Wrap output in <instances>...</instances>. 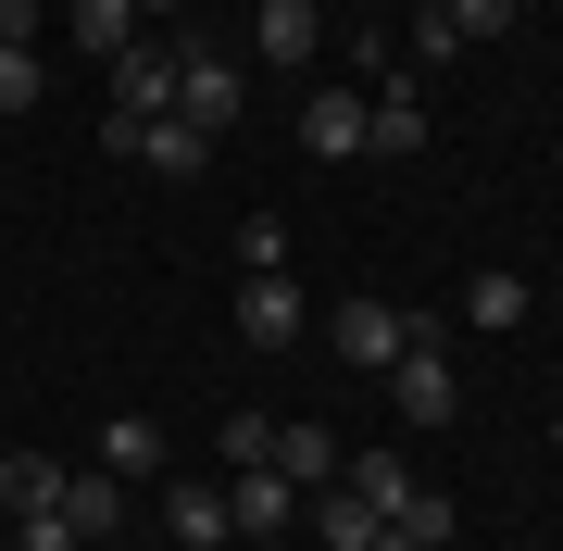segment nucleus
I'll return each mask as SVG.
<instances>
[{
	"instance_id": "12",
	"label": "nucleus",
	"mask_w": 563,
	"mask_h": 551,
	"mask_svg": "<svg viewBox=\"0 0 563 551\" xmlns=\"http://www.w3.org/2000/svg\"><path fill=\"white\" fill-rule=\"evenodd\" d=\"M451 527H463V514H451V489H426V476L388 502V551H451Z\"/></svg>"
},
{
	"instance_id": "4",
	"label": "nucleus",
	"mask_w": 563,
	"mask_h": 551,
	"mask_svg": "<svg viewBox=\"0 0 563 551\" xmlns=\"http://www.w3.org/2000/svg\"><path fill=\"white\" fill-rule=\"evenodd\" d=\"M113 113H125V125L176 113V38H163V25H151V38H125V51H113Z\"/></svg>"
},
{
	"instance_id": "2",
	"label": "nucleus",
	"mask_w": 563,
	"mask_h": 551,
	"mask_svg": "<svg viewBox=\"0 0 563 551\" xmlns=\"http://www.w3.org/2000/svg\"><path fill=\"white\" fill-rule=\"evenodd\" d=\"M239 101H251V88H239V63L201 51V38H176V113L201 125V139H225V125H239Z\"/></svg>"
},
{
	"instance_id": "17",
	"label": "nucleus",
	"mask_w": 563,
	"mask_h": 551,
	"mask_svg": "<svg viewBox=\"0 0 563 551\" xmlns=\"http://www.w3.org/2000/svg\"><path fill=\"white\" fill-rule=\"evenodd\" d=\"M101 464L113 476H163V427H151V414H113V427H101Z\"/></svg>"
},
{
	"instance_id": "7",
	"label": "nucleus",
	"mask_w": 563,
	"mask_h": 551,
	"mask_svg": "<svg viewBox=\"0 0 563 551\" xmlns=\"http://www.w3.org/2000/svg\"><path fill=\"white\" fill-rule=\"evenodd\" d=\"M225 514H239V539H288V514H301V489H288L276 464H251V476H225Z\"/></svg>"
},
{
	"instance_id": "28",
	"label": "nucleus",
	"mask_w": 563,
	"mask_h": 551,
	"mask_svg": "<svg viewBox=\"0 0 563 551\" xmlns=\"http://www.w3.org/2000/svg\"><path fill=\"white\" fill-rule=\"evenodd\" d=\"M176 13H188V0H139V25H176Z\"/></svg>"
},
{
	"instance_id": "21",
	"label": "nucleus",
	"mask_w": 563,
	"mask_h": 551,
	"mask_svg": "<svg viewBox=\"0 0 563 551\" xmlns=\"http://www.w3.org/2000/svg\"><path fill=\"white\" fill-rule=\"evenodd\" d=\"M339 476H351V489H363V502H376V514H388V502H401V489H413V476H401V451H351V464H339Z\"/></svg>"
},
{
	"instance_id": "10",
	"label": "nucleus",
	"mask_w": 563,
	"mask_h": 551,
	"mask_svg": "<svg viewBox=\"0 0 563 551\" xmlns=\"http://www.w3.org/2000/svg\"><path fill=\"white\" fill-rule=\"evenodd\" d=\"M239 339L251 351H288V339H301V288H288V276H251L239 288Z\"/></svg>"
},
{
	"instance_id": "22",
	"label": "nucleus",
	"mask_w": 563,
	"mask_h": 551,
	"mask_svg": "<svg viewBox=\"0 0 563 551\" xmlns=\"http://www.w3.org/2000/svg\"><path fill=\"white\" fill-rule=\"evenodd\" d=\"M38 88H51L38 51H0V113H38Z\"/></svg>"
},
{
	"instance_id": "5",
	"label": "nucleus",
	"mask_w": 563,
	"mask_h": 551,
	"mask_svg": "<svg viewBox=\"0 0 563 551\" xmlns=\"http://www.w3.org/2000/svg\"><path fill=\"white\" fill-rule=\"evenodd\" d=\"M376 388L401 401V427H451V414H463V388H451V364H439V339H413V351H401V364H388Z\"/></svg>"
},
{
	"instance_id": "15",
	"label": "nucleus",
	"mask_w": 563,
	"mask_h": 551,
	"mask_svg": "<svg viewBox=\"0 0 563 551\" xmlns=\"http://www.w3.org/2000/svg\"><path fill=\"white\" fill-rule=\"evenodd\" d=\"M63 476L76 464H51V451H0V502L13 514H63Z\"/></svg>"
},
{
	"instance_id": "25",
	"label": "nucleus",
	"mask_w": 563,
	"mask_h": 551,
	"mask_svg": "<svg viewBox=\"0 0 563 551\" xmlns=\"http://www.w3.org/2000/svg\"><path fill=\"white\" fill-rule=\"evenodd\" d=\"M13 551H88V539L63 527V514H13Z\"/></svg>"
},
{
	"instance_id": "3",
	"label": "nucleus",
	"mask_w": 563,
	"mask_h": 551,
	"mask_svg": "<svg viewBox=\"0 0 563 551\" xmlns=\"http://www.w3.org/2000/svg\"><path fill=\"white\" fill-rule=\"evenodd\" d=\"M101 151H125V164H151V176H201L213 164V139H201V125H188V113H151V125H101Z\"/></svg>"
},
{
	"instance_id": "29",
	"label": "nucleus",
	"mask_w": 563,
	"mask_h": 551,
	"mask_svg": "<svg viewBox=\"0 0 563 551\" xmlns=\"http://www.w3.org/2000/svg\"><path fill=\"white\" fill-rule=\"evenodd\" d=\"M551 451H563V427H551Z\"/></svg>"
},
{
	"instance_id": "27",
	"label": "nucleus",
	"mask_w": 563,
	"mask_h": 551,
	"mask_svg": "<svg viewBox=\"0 0 563 551\" xmlns=\"http://www.w3.org/2000/svg\"><path fill=\"white\" fill-rule=\"evenodd\" d=\"M38 25H51L38 0H0V51H38Z\"/></svg>"
},
{
	"instance_id": "20",
	"label": "nucleus",
	"mask_w": 563,
	"mask_h": 551,
	"mask_svg": "<svg viewBox=\"0 0 563 551\" xmlns=\"http://www.w3.org/2000/svg\"><path fill=\"white\" fill-rule=\"evenodd\" d=\"M225 476H251V464H276V414H225Z\"/></svg>"
},
{
	"instance_id": "24",
	"label": "nucleus",
	"mask_w": 563,
	"mask_h": 551,
	"mask_svg": "<svg viewBox=\"0 0 563 551\" xmlns=\"http://www.w3.org/2000/svg\"><path fill=\"white\" fill-rule=\"evenodd\" d=\"M239 264H251V276H276V264H288V225H276V213H251V225H239Z\"/></svg>"
},
{
	"instance_id": "14",
	"label": "nucleus",
	"mask_w": 563,
	"mask_h": 551,
	"mask_svg": "<svg viewBox=\"0 0 563 551\" xmlns=\"http://www.w3.org/2000/svg\"><path fill=\"white\" fill-rule=\"evenodd\" d=\"M339 464H351V451L325 439L313 414H301V427H276V476H288V489H339Z\"/></svg>"
},
{
	"instance_id": "30",
	"label": "nucleus",
	"mask_w": 563,
	"mask_h": 551,
	"mask_svg": "<svg viewBox=\"0 0 563 551\" xmlns=\"http://www.w3.org/2000/svg\"><path fill=\"white\" fill-rule=\"evenodd\" d=\"M376 551H388V539H376Z\"/></svg>"
},
{
	"instance_id": "26",
	"label": "nucleus",
	"mask_w": 563,
	"mask_h": 551,
	"mask_svg": "<svg viewBox=\"0 0 563 551\" xmlns=\"http://www.w3.org/2000/svg\"><path fill=\"white\" fill-rule=\"evenodd\" d=\"M514 13H526V0H451V25H463V38H501Z\"/></svg>"
},
{
	"instance_id": "6",
	"label": "nucleus",
	"mask_w": 563,
	"mask_h": 551,
	"mask_svg": "<svg viewBox=\"0 0 563 551\" xmlns=\"http://www.w3.org/2000/svg\"><path fill=\"white\" fill-rule=\"evenodd\" d=\"M163 527H176V551H225V539H239L225 476H163Z\"/></svg>"
},
{
	"instance_id": "23",
	"label": "nucleus",
	"mask_w": 563,
	"mask_h": 551,
	"mask_svg": "<svg viewBox=\"0 0 563 551\" xmlns=\"http://www.w3.org/2000/svg\"><path fill=\"white\" fill-rule=\"evenodd\" d=\"M413 63H463V25H451V0H426V13H413Z\"/></svg>"
},
{
	"instance_id": "18",
	"label": "nucleus",
	"mask_w": 563,
	"mask_h": 551,
	"mask_svg": "<svg viewBox=\"0 0 563 551\" xmlns=\"http://www.w3.org/2000/svg\"><path fill=\"white\" fill-rule=\"evenodd\" d=\"M76 38H88V51L113 63L125 38H151V25H139V0H76Z\"/></svg>"
},
{
	"instance_id": "16",
	"label": "nucleus",
	"mask_w": 563,
	"mask_h": 551,
	"mask_svg": "<svg viewBox=\"0 0 563 551\" xmlns=\"http://www.w3.org/2000/svg\"><path fill=\"white\" fill-rule=\"evenodd\" d=\"M63 527H76V539H113L125 527V489H113V476H63Z\"/></svg>"
},
{
	"instance_id": "1",
	"label": "nucleus",
	"mask_w": 563,
	"mask_h": 551,
	"mask_svg": "<svg viewBox=\"0 0 563 551\" xmlns=\"http://www.w3.org/2000/svg\"><path fill=\"white\" fill-rule=\"evenodd\" d=\"M325 339H339L351 376H388L413 339H439V327H426V313H388V301H339V313H325Z\"/></svg>"
},
{
	"instance_id": "8",
	"label": "nucleus",
	"mask_w": 563,
	"mask_h": 551,
	"mask_svg": "<svg viewBox=\"0 0 563 551\" xmlns=\"http://www.w3.org/2000/svg\"><path fill=\"white\" fill-rule=\"evenodd\" d=\"M301 151H313V164H351V151H363V88H313V101H301Z\"/></svg>"
},
{
	"instance_id": "19",
	"label": "nucleus",
	"mask_w": 563,
	"mask_h": 551,
	"mask_svg": "<svg viewBox=\"0 0 563 551\" xmlns=\"http://www.w3.org/2000/svg\"><path fill=\"white\" fill-rule=\"evenodd\" d=\"M463 327H526V276H476L463 288Z\"/></svg>"
},
{
	"instance_id": "11",
	"label": "nucleus",
	"mask_w": 563,
	"mask_h": 551,
	"mask_svg": "<svg viewBox=\"0 0 563 551\" xmlns=\"http://www.w3.org/2000/svg\"><path fill=\"white\" fill-rule=\"evenodd\" d=\"M251 51L263 63H313L325 51V13H313V0H263V13H251Z\"/></svg>"
},
{
	"instance_id": "13",
	"label": "nucleus",
	"mask_w": 563,
	"mask_h": 551,
	"mask_svg": "<svg viewBox=\"0 0 563 551\" xmlns=\"http://www.w3.org/2000/svg\"><path fill=\"white\" fill-rule=\"evenodd\" d=\"M313 539H325V551H376V539H388V514L339 476V489H313Z\"/></svg>"
},
{
	"instance_id": "9",
	"label": "nucleus",
	"mask_w": 563,
	"mask_h": 551,
	"mask_svg": "<svg viewBox=\"0 0 563 551\" xmlns=\"http://www.w3.org/2000/svg\"><path fill=\"white\" fill-rule=\"evenodd\" d=\"M363 151H388V164H413V151H426V101H413V76L363 101Z\"/></svg>"
}]
</instances>
